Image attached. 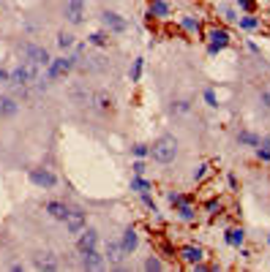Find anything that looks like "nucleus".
<instances>
[{
	"label": "nucleus",
	"instance_id": "nucleus-19",
	"mask_svg": "<svg viewBox=\"0 0 270 272\" xmlns=\"http://www.w3.org/2000/svg\"><path fill=\"white\" fill-rule=\"evenodd\" d=\"M224 240H227V245L240 248V245H243V240H246V231H243V229H229Z\"/></svg>",
	"mask_w": 270,
	"mask_h": 272
},
{
	"label": "nucleus",
	"instance_id": "nucleus-30",
	"mask_svg": "<svg viewBox=\"0 0 270 272\" xmlns=\"http://www.w3.org/2000/svg\"><path fill=\"white\" fill-rule=\"evenodd\" d=\"M139 77H142V57H136L134 68H131V82H139Z\"/></svg>",
	"mask_w": 270,
	"mask_h": 272
},
{
	"label": "nucleus",
	"instance_id": "nucleus-28",
	"mask_svg": "<svg viewBox=\"0 0 270 272\" xmlns=\"http://www.w3.org/2000/svg\"><path fill=\"white\" fill-rule=\"evenodd\" d=\"M145 270L147 272H158V270H164V262H161V259H156V256H150L145 262Z\"/></svg>",
	"mask_w": 270,
	"mask_h": 272
},
{
	"label": "nucleus",
	"instance_id": "nucleus-37",
	"mask_svg": "<svg viewBox=\"0 0 270 272\" xmlns=\"http://www.w3.org/2000/svg\"><path fill=\"white\" fill-rule=\"evenodd\" d=\"M257 155H260V161H270V150H268V147H262V144L257 147Z\"/></svg>",
	"mask_w": 270,
	"mask_h": 272
},
{
	"label": "nucleus",
	"instance_id": "nucleus-15",
	"mask_svg": "<svg viewBox=\"0 0 270 272\" xmlns=\"http://www.w3.org/2000/svg\"><path fill=\"white\" fill-rule=\"evenodd\" d=\"M16 109H19L16 98H11V95H3V98H0V117H14Z\"/></svg>",
	"mask_w": 270,
	"mask_h": 272
},
{
	"label": "nucleus",
	"instance_id": "nucleus-32",
	"mask_svg": "<svg viewBox=\"0 0 270 272\" xmlns=\"http://www.w3.org/2000/svg\"><path fill=\"white\" fill-rule=\"evenodd\" d=\"M260 103H262L265 109H270V85H268V88H262V92H260Z\"/></svg>",
	"mask_w": 270,
	"mask_h": 272
},
{
	"label": "nucleus",
	"instance_id": "nucleus-18",
	"mask_svg": "<svg viewBox=\"0 0 270 272\" xmlns=\"http://www.w3.org/2000/svg\"><path fill=\"white\" fill-rule=\"evenodd\" d=\"M180 27L186 33H194V36H197L199 30H202V25H199V19L197 16H191V14H186V16H180Z\"/></svg>",
	"mask_w": 270,
	"mask_h": 272
},
{
	"label": "nucleus",
	"instance_id": "nucleus-31",
	"mask_svg": "<svg viewBox=\"0 0 270 272\" xmlns=\"http://www.w3.org/2000/svg\"><path fill=\"white\" fill-rule=\"evenodd\" d=\"M221 14H224V19H227V22H238V19H240V16L235 14V8H232V5H224V8H221Z\"/></svg>",
	"mask_w": 270,
	"mask_h": 272
},
{
	"label": "nucleus",
	"instance_id": "nucleus-42",
	"mask_svg": "<svg viewBox=\"0 0 270 272\" xmlns=\"http://www.w3.org/2000/svg\"><path fill=\"white\" fill-rule=\"evenodd\" d=\"M260 144H262V147H268V150H270V134H268L265 139H262V142H260Z\"/></svg>",
	"mask_w": 270,
	"mask_h": 272
},
{
	"label": "nucleus",
	"instance_id": "nucleus-11",
	"mask_svg": "<svg viewBox=\"0 0 270 272\" xmlns=\"http://www.w3.org/2000/svg\"><path fill=\"white\" fill-rule=\"evenodd\" d=\"M104 264H107V259L101 256L96 248H93V251H85V253H82V267H85V270H101Z\"/></svg>",
	"mask_w": 270,
	"mask_h": 272
},
{
	"label": "nucleus",
	"instance_id": "nucleus-24",
	"mask_svg": "<svg viewBox=\"0 0 270 272\" xmlns=\"http://www.w3.org/2000/svg\"><path fill=\"white\" fill-rule=\"evenodd\" d=\"M238 25L243 27V30H257V27H260V19H257V16H240Z\"/></svg>",
	"mask_w": 270,
	"mask_h": 272
},
{
	"label": "nucleus",
	"instance_id": "nucleus-29",
	"mask_svg": "<svg viewBox=\"0 0 270 272\" xmlns=\"http://www.w3.org/2000/svg\"><path fill=\"white\" fill-rule=\"evenodd\" d=\"M208 175H210V164H199V166H197V172H194V180L202 182Z\"/></svg>",
	"mask_w": 270,
	"mask_h": 272
},
{
	"label": "nucleus",
	"instance_id": "nucleus-34",
	"mask_svg": "<svg viewBox=\"0 0 270 272\" xmlns=\"http://www.w3.org/2000/svg\"><path fill=\"white\" fill-rule=\"evenodd\" d=\"M183 201H188L186 196H180V193H169V204H172V207H180Z\"/></svg>",
	"mask_w": 270,
	"mask_h": 272
},
{
	"label": "nucleus",
	"instance_id": "nucleus-40",
	"mask_svg": "<svg viewBox=\"0 0 270 272\" xmlns=\"http://www.w3.org/2000/svg\"><path fill=\"white\" fill-rule=\"evenodd\" d=\"M8 79H11V74L5 68H0V82H8Z\"/></svg>",
	"mask_w": 270,
	"mask_h": 272
},
{
	"label": "nucleus",
	"instance_id": "nucleus-7",
	"mask_svg": "<svg viewBox=\"0 0 270 272\" xmlns=\"http://www.w3.org/2000/svg\"><path fill=\"white\" fill-rule=\"evenodd\" d=\"M63 14H66V19L71 22V25H79V22L85 19V0H66Z\"/></svg>",
	"mask_w": 270,
	"mask_h": 272
},
{
	"label": "nucleus",
	"instance_id": "nucleus-2",
	"mask_svg": "<svg viewBox=\"0 0 270 272\" xmlns=\"http://www.w3.org/2000/svg\"><path fill=\"white\" fill-rule=\"evenodd\" d=\"M36 79H38V66L36 63H19V66L11 71L8 85H14V88H27V85L36 82Z\"/></svg>",
	"mask_w": 270,
	"mask_h": 272
},
{
	"label": "nucleus",
	"instance_id": "nucleus-36",
	"mask_svg": "<svg viewBox=\"0 0 270 272\" xmlns=\"http://www.w3.org/2000/svg\"><path fill=\"white\" fill-rule=\"evenodd\" d=\"M172 112H177V114H183V112H188V101H177L175 106H172Z\"/></svg>",
	"mask_w": 270,
	"mask_h": 272
},
{
	"label": "nucleus",
	"instance_id": "nucleus-35",
	"mask_svg": "<svg viewBox=\"0 0 270 272\" xmlns=\"http://www.w3.org/2000/svg\"><path fill=\"white\" fill-rule=\"evenodd\" d=\"M235 5L243 11H254V0H235Z\"/></svg>",
	"mask_w": 270,
	"mask_h": 272
},
{
	"label": "nucleus",
	"instance_id": "nucleus-9",
	"mask_svg": "<svg viewBox=\"0 0 270 272\" xmlns=\"http://www.w3.org/2000/svg\"><path fill=\"white\" fill-rule=\"evenodd\" d=\"M63 221H66L68 234H79V231L85 229V212L82 210H68V215L63 218Z\"/></svg>",
	"mask_w": 270,
	"mask_h": 272
},
{
	"label": "nucleus",
	"instance_id": "nucleus-10",
	"mask_svg": "<svg viewBox=\"0 0 270 272\" xmlns=\"http://www.w3.org/2000/svg\"><path fill=\"white\" fill-rule=\"evenodd\" d=\"M180 259L194 267V264H199L205 259V248H199V245H183L180 248Z\"/></svg>",
	"mask_w": 270,
	"mask_h": 272
},
{
	"label": "nucleus",
	"instance_id": "nucleus-4",
	"mask_svg": "<svg viewBox=\"0 0 270 272\" xmlns=\"http://www.w3.org/2000/svg\"><path fill=\"white\" fill-rule=\"evenodd\" d=\"M227 46H229V30L227 27H210L208 30V52L210 55L227 49Z\"/></svg>",
	"mask_w": 270,
	"mask_h": 272
},
{
	"label": "nucleus",
	"instance_id": "nucleus-21",
	"mask_svg": "<svg viewBox=\"0 0 270 272\" xmlns=\"http://www.w3.org/2000/svg\"><path fill=\"white\" fill-rule=\"evenodd\" d=\"M47 212H49L52 218H57V221H63V218L68 215V207L60 204V201H49V204H47Z\"/></svg>",
	"mask_w": 270,
	"mask_h": 272
},
{
	"label": "nucleus",
	"instance_id": "nucleus-27",
	"mask_svg": "<svg viewBox=\"0 0 270 272\" xmlns=\"http://www.w3.org/2000/svg\"><path fill=\"white\" fill-rule=\"evenodd\" d=\"M131 190H139V193H147L150 190V182L142 180V177H136V180H131Z\"/></svg>",
	"mask_w": 270,
	"mask_h": 272
},
{
	"label": "nucleus",
	"instance_id": "nucleus-3",
	"mask_svg": "<svg viewBox=\"0 0 270 272\" xmlns=\"http://www.w3.org/2000/svg\"><path fill=\"white\" fill-rule=\"evenodd\" d=\"M77 60L79 57L77 55H71V57H57V60H52L47 66V77L49 79H60V77H66L71 68H77Z\"/></svg>",
	"mask_w": 270,
	"mask_h": 272
},
{
	"label": "nucleus",
	"instance_id": "nucleus-14",
	"mask_svg": "<svg viewBox=\"0 0 270 272\" xmlns=\"http://www.w3.org/2000/svg\"><path fill=\"white\" fill-rule=\"evenodd\" d=\"M120 245H123V251H126V256L129 253H134L136 251V245H139V237H136V229H126L123 231V240H120Z\"/></svg>",
	"mask_w": 270,
	"mask_h": 272
},
{
	"label": "nucleus",
	"instance_id": "nucleus-12",
	"mask_svg": "<svg viewBox=\"0 0 270 272\" xmlns=\"http://www.w3.org/2000/svg\"><path fill=\"white\" fill-rule=\"evenodd\" d=\"M30 180L38 185V188H55V175L52 172H47V169H33L30 172Z\"/></svg>",
	"mask_w": 270,
	"mask_h": 272
},
{
	"label": "nucleus",
	"instance_id": "nucleus-1",
	"mask_svg": "<svg viewBox=\"0 0 270 272\" xmlns=\"http://www.w3.org/2000/svg\"><path fill=\"white\" fill-rule=\"evenodd\" d=\"M150 158L158 161V164H169V161L177 158V139L175 136H158L150 147Z\"/></svg>",
	"mask_w": 270,
	"mask_h": 272
},
{
	"label": "nucleus",
	"instance_id": "nucleus-20",
	"mask_svg": "<svg viewBox=\"0 0 270 272\" xmlns=\"http://www.w3.org/2000/svg\"><path fill=\"white\" fill-rule=\"evenodd\" d=\"M93 103H96V109H101V112H109V109H112V95H109V92H96Z\"/></svg>",
	"mask_w": 270,
	"mask_h": 272
},
{
	"label": "nucleus",
	"instance_id": "nucleus-17",
	"mask_svg": "<svg viewBox=\"0 0 270 272\" xmlns=\"http://www.w3.org/2000/svg\"><path fill=\"white\" fill-rule=\"evenodd\" d=\"M36 270H57L55 253H38L36 256Z\"/></svg>",
	"mask_w": 270,
	"mask_h": 272
},
{
	"label": "nucleus",
	"instance_id": "nucleus-25",
	"mask_svg": "<svg viewBox=\"0 0 270 272\" xmlns=\"http://www.w3.org/2000/svg\"><path fill=\"white\" fill-rule=\"evenodd\" d=\"M88 41L93 44V46H107V44H109V36H107L104 30H99V33H90Z\"/></svg>",
	"mask_w": 270,
	"mask_h": 272
},
{
	"label": "nucleus",
	"instance_id": "nucleus-13",
	"mask_svg": "<svg viewBox=\"0 0 270 272\" xmlns=\"http://www.w3.org/2000/svg\"><path fill=\"white\" fill-rule=\"evenodd\" d=\"M123 256H126L123 245H120V242H115V240H109L107 242V253H104L107 262L109 264H120V262H123Z\"/></svg>",
	"mask_w": 270,
	"mask_h": 272
},
{
	"label": "nucleus",
	"instance_id": "nucleus-22",
	"mask_svg": "<svg viewBox=\"0 0 270 272\" xmlns=\"http://www.w3.org/2000/svg\"><path fill=\"white\" fill-rule=\"evenodd\" d=\"M238 142H240V144H249V147H260L262 136L251 134V131H240V134H238Z\"/></svg>",
	"mask_w": 270,
	"mask_h": 272
},
{
	"label": "nucleus",
	"instance_id": "nucleus-38",
	"mask_svg": "<svg viewBox=\"0 0 270 272\" xmlns=\"http://www.w3.org/2000/svg\"><path fill=\"white\" fill-rule=\"evenodd\" d=\"M131 169H134V175H136V177H142V175H145V164H142V161H136V164L131 166Z\"/></svg>",
	"mask_w": 270,
	"mask_h": 272
},
{
	"label": "nucleus",
	"instance_id": "nucleus-16",
	"mask_svg": "<svg viewBox=\"0 0 270 272\" xmlns=\"http://www.w3.org/2000/svg\"><path fill=\"white\" fill-rule=\"evenodd\" d=\"M147 14L156 16V19H164V16H169V3H164V0H150Z\"/></svg>",
	"mask_w": 270,
	"mask_h": 272
},
{
	"label": "nucleus",
	"instance_id": "nucleus-23",
	"mask_svg": "<svg viewBox=\"0 0 270 272\" xmlns=\"http://www.w3.org/2000/svg\"><path fill=\"white\" fill-rule=\"evenodd\" d=\"M177 215H180L183 221H194V218H197V210L191 207V201H183V204L177 207Z\"/></svg>",
	"mask_w": 270,
	"mask_h": 272
},
{
	"label": "nucleus",
	"instance_id": "nucleus-41",
	"mask_svg": "<svg viewBox=\"0 0 270 272\" xmlns=\"http://www.w3.org/2000/svg\"><path fill=\"white\" fill-rule=\"evenodd\" d=\"M208 210H210V212H216V210H218V201H216V199H213V201H208Z\"/></svg>",
	"mask_w": 270,
	"mask_h": 272
},
{
	"label": "nucleus",
	"instance_id": "nucleus-6",
	"mask_svg": "<svg viewBox=\"0 0 270 272\" xmlns=\"http://www.w3.org/2000/svg\"><path fill=\"white\" fill-rule=\"evenodd\" d=\"M101 25H104L109 33H126L129 30V22L120 14H115V11H101Z\"/></svg>",
	"mask_w": 270,
	"mask_h": 272
},
{
	"label": "nucleus",
	"instance_id": "nucleus-5",
	"mask_svg": "<svg viewBox=\"0 0 270 272\" xmlns=\"http://www.w3.org/2000/svg\"><path fill=\"white\" fill-rule=\"evenodd\" d=\"M22 55H25V63H36V66H44V68L52 63L49 52L44 46H36V44H25L22 46Z\"/></svg>",
	"mask_w": 270,
	"mask_h": 272
},
{
	"label": "nucleus",
	"instance_id": "nucleus-39",
	"mask_svg": "<svg viewBox=\"0 0 270 272\" xmlns=\"http://www.w3.org/2000/svg\"><path fill=\"white\" fill-rule=\"evenodd\" d=\"M205 101H208L210 106H218V103H216V92H213V90H208V92H205Z\"/></svg>",
	"mask_w": 270,
	"mask_h": 272
},
{
	"label": "nucleus",
	"instance_id": "nucleus-43",
	"mask_svg": "<svg viewBox=\"0 0 270 272\" xmlns=\"http://www.w3.org/2000/svg\"><path fill=\"white\" fill-rule=\"evenodd\" d=\"M268 240H270V237H268Z\"/></svg>",
	"mask_w": 270,
	"mask_h": 272
},
{
	"label": "nucleus",
	"instance_id": "nucleus-26",
	"mask_svg": "<svg viewBox=\"0 0 270 272\" xmlns=\"http://www.w3.org/2000/svg\"><path fill=\"white\" fill-rule=\"evenodd\" d=\"M57 46H60V49L74 46V36H71V33H66V30H60V33H57Z\"/></svg>",
	"mask_w": 270,
	"mask_h": 272
},
{
	"label": "nucleus",
	"instance_id": "nucleus-8",
	"mask_svg": "<svg viewBox=\"0 0 270 272\" xmlns=\"http://www.w3.org/2000/svg\"><path fill=\"white\" fill-rule=\"evenodd\" d=\"M99 245V231L96 229H88V231H79V240H77V251L85 253V251H93V248Z\"/></svg>",
	"mask_w": 270,
	"mask_h": 272
},
{
	"label": "nucleus",
	"instance_id": "nucleus-33",
	"mask_svg": "<svg viewBox=\"0 0 270 272\" xmlns=\"http://www.w3.org/2000/svg\"><path fill=\"white\" fill-rule=\"evenodd\" d=\"M134 155L136 158H145V155H150V147L147 144H134Z\"/></svg>",
	"mask_w": 270,
	"mask_h": 272
}]
</instances>
